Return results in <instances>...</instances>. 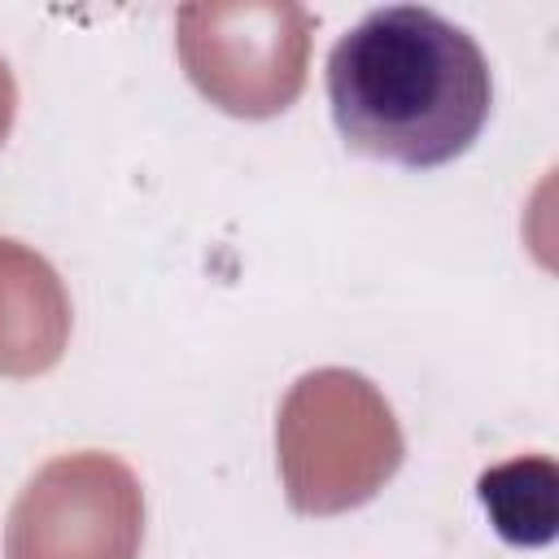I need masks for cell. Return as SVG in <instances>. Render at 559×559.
I'll return each instance as SVG.
<instances>
[{"mask_svg":"<svg viewBox=\"0 0 559 559\" xmlns=\"http://www.w3.org/2000/svg\"><path fill=\"white\" fill-rule=\"evenodd\" d=\"M323 83L341 140L402 170L459 162L493 114L485 48L428 4L362 13L332 44Z\"/></svg>","mask_w":559,"mask_h":559,"instance_id":"6da1fadb","label":"cell"},{"mask_svg":"<svg viewBox=\"0 0 559 559\" xmlns=\"http://www.w3.org/2000/svg\"><path fill=\"white\" fill-rule=\"evenodd\" d=\"M476 498L493 533L511 546H546L555 537V463L550 459H511L476 480Z\"/></svg>","mask_w":559,"mask_h":559,"instance_id":"7a4b0ae2","label":"cell"}]
</instances>
